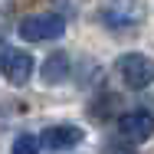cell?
I'll use <instances>...</instances> for the list:
<instances>
[{"mask_svg":"<svg viewBox=\"0 0 154 154\" xmlns=\"http://www.w3.org/2000/svg\"><path fill=\"white\" fill-rule=\"evenodd\" d=\"M118 75L128 89H148L154 82V59L151 56H141V53H125L115 62Z\"/></svg>","mask_w":154,"mask_h":154,"instance_id":"1","label":"cell"},{"mask_svg":"<svg viewBox=\"0 0 154 154\" xmlns=\"http://www.w3.org/2000/svg\"><path fill=\"white\" fill-rule=\"evenodd\" d=\"M17 33L26 43H46V39H59L66 33V20L56 13H36V17H23Z\"/></svg>","mask_w":154,"mask_h":154,"instance_id":"2","label":"cell"},{"mask_svg":"<svg viewBox=\"0 0 154 154\" xmlns=\"http://www.w3.org/2000/svg\"><path fill=\"white\" fill-rule=\"evenodd\" d=\"M118 134H122L128 144H144V141H151V134H154V115L144 112V108L122 112V115H118Z\"/></svg>","mask_w":154,"mask_h":154,"instance_id":"3","label":"cell"},{"mask_svg":"<svg viewBox=\"0 0 154 154\" xmlns=\"http://www.w3.org/2000/svg\"><path fill=\"white\" fill-rule=\"evenodd\" d=\"M0 69H3V75H7L10 85H23L33 75V56L30 53H20V49H3Z\"/></svg>","mask_w":154,"mask_h":154,"instance_id":"4","label":"cell"},{"mask_svg":"<svg viewBox=\"0 0 154 154\" xmlns=\"http://www.w3.org/2000/svg\"><path fill=\"white\" fill-rule=\"evenodd\" d=\"M79 141H82V128H75V125H53V128L43 131V144H46L49 151L75 148Z\"/></svg>","mask_w":154,"mask_h":154,"instance_id":"5","label":"cell"},{"mask_svg":"<svg viewBox=\"0 0 154 154\" xmlns=\"http://www.w3.org/2000/svg\"><path fill=\"white\" fill-rule=\"evenodd\" d=\"M66 75H69V56L66 53H53L43 62V82L46 85H59V82H66Z\"/></svg>","mask_w":154,"mask_h":154,"instance_id":"6","label":"cell"},{"mask_svg":"<svg viewBox=\"0 0 154 154\" xmlns=\"http://www.w3.org/2000/svg\"><path fill=\"white\" fill-rule=\"evenodd\" d=\"M13 154H39V138L20 134V138L13 141Z\"/></svg>","mask_w":154,"mask_h":154,"instance_id":"7","label":"cell"},{"mask_svg":"<svg viewBox=\"0 0 154 154\" xmlns=\"http://www.w3.org/2000/svg\"><path fill=\"white\" fill-rule=\"evenodd\" d=\"M108 154H134L131 148H122V144H108Z\"/></svg>","mask_w":154,"mask_h":154,"instance_id":"8","label":"cell"}]
</instances>
